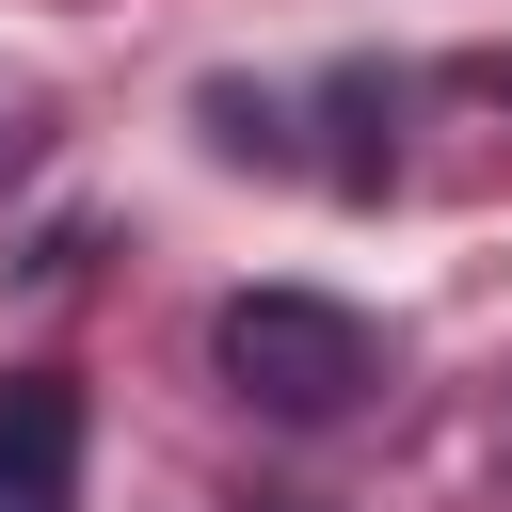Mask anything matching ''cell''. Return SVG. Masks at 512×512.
<instances>
[{"instance_id":"cell-2","label":"cell","mask_w":512,"mask_h":512,"mask_svg":"<svg viewBox=\"0 0 512 512\" xmlns=\"http://www.w3.org/2000/svg\"><path fill=\"white\" fill-rule=\"evenodd\" d=\"M0 512H80V384L0 368Z\"/></svg>"},{"instance_id":"cell-1","label":"cell","mask_w":512,"mask_h":512,"mask_svg":"<svg viewBox=\"0 0 512 512\" xmlns=\"http://www.w3.org/2000/svg\"><path fill=\"white\" fill-rule=\"evenodd\" d=\"M208 352H224V384H240L256 416H352V400L384 384V336H368L352 304H320V288H240V304L208 320Z\"/></svg>"}]
</instances>
